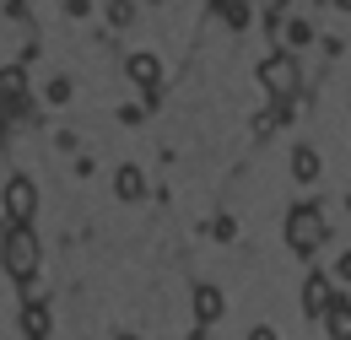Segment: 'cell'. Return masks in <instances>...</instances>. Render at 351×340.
Wrapping results in <instances>:
<instances>
[{
  "instance_id": "1",
  "label": "cell",
  "mask_w": 351,
  "mask_h": 340,
  "mask_svg": "<svg viewBox=\"0 0 351 340\" xmlns=\"http://www.w3.org/2000/svg\"><path fill=\"white\" fill-rule=\"evenodd\" d=\"M38 238H33V227H5V238H0V265L11 270V281H33V270H38Z\"/></svg>"
},
{
  "instance_id": "2",
  "label": "cell",
  "mask_w": 351,
  "mask_h": 340,
  "mask_svg": "<svg viewBox=\"0 0 351 340\" xmlns=\"http://www.w3.org/2000/svg\"><path fill=\"white\" fill-rule=\"evenodd\" d=\"M287 243L298 254H313L324 243V211L319 206H292V216H287Z\"/></svg>"
},
{
  "instance_id": "3",
  "label": "cell",
  "mask_w": 351,
  "mask_h": 340,
  "mask_svg": "<svg viewBox=\"0 0 351 340\" xmlns=\"http://www.w3.org/2000/svg\"><path fill=\"white\" fill-rule=\"evenodd\" d=\"M260 86L276 103H292V97H298V60H292V54H270L260 65Z\"/></svg>"
},
{
  "instance_id": "4",
  "label": "cell",
  "mask_w": 351,
  "mask_h": 340,
  "mask_svg": "<svg viewBox=\"0 0 351 340\" xmlns=\"http://www.w3.org/2000/svg\"><path fill=\"white\" fill-rule=\"evenodd\" d=\"M5 216L16 221V227H27L33 221V211H38V189H33V178H5Z\"/></svg>"
},
{
  "instance_id": "5",
  "label": "cell",
  "mask_w": 351,
  "mask_h": 340,
  "mask_svg": "<svg viewBox=\"0 0 351 340\" xmlns=\"http://www.w3.org/2000/svg\"><path fill=\"white\" fill-rule=\"evenodd\" d=\"M303 308H308V313H319V319H324V313L335 308V292H330V276H308V281H303Z\"/></svg>"
},
{
  "instance_id": "6",
  "label": "cell",
  "mask_w": 351,
  "mask_h": 340,
  "mask_svg": "<svg viewBox=\"0 0 351 340\" xmlns=\"http://www.w3.org/2000/svg\"><path fill=\"white\" fill-rule=\"evenodd\" d=\"M125 76H130L135 86H146V92H152L157 76H162V65H157V54H130V60H125Z\"/></svg>"
},
{
  "instance_id": "7",
  "label": "cell",
  "mask_w": 351,
  "mask_h": 340,
  "mask_svg": "<svg viewBox=\"0 0 351 340\" xmlns=\"http://www.w3.org/2000/svg\"><path fill=\"white\" fill-rule=\"evenodd\" d=\"M221 313H227V298H221V287H200V292H195V319H200V324H217Z\"/></svg>"
},
{
  "instance_id": "8",
  "label": "cell",
  "mask_w": 351,
  "mask_h": 340,
  "mask_svg": "<svg viewBox=\"0 0 351 340\" xmlns=\"http://www.w3.org/2000/svg\"><path fill=\"white\" fill-rule=\"evenodd\" d=\"M114 195H119V200H141V195H146V178H141L135 162H125V168L114 173Z\"/></svg>"
},
{
  "instance_id": "9",
  "label": "cell",
  "mask_w": 351,
  "mask_h": 340,
  "mask_svg": "<svg viewBox=\"0 0 351 340\" xmlns=\"http://www.w3.org/2000/svg\"><path fill=\"white\" fill-rule=\"evenodd\" d=\"M324 330H330V340H351V302L335 298V308L324 313Z\"/></svg>"
},
{
  "instance_id": "10",
  "label": "cell",
  "mask_w": 351,
  "mask_h": 340,
  "mask_svg": "<svg viewBox=\"0 0 351 340\" xmlns=\"http://www.w3.org/2000/svg\"><path fill=\"white\" fill-rule=\"evenodd\" d=\"M292 178H298V184H313V178H319V151H313V146H298V151H292Z\"/></svg>"
},
{
  "instance_id": "11",
  "label": "cell",
  "mask_w": 351,
  "mask_h": 340,
  "mask_svg": "<svg viewBox=\"0 0 351 340\" xmlns=\"http://www.w3.org/2000/svg\"><path fill=\"white\" fill-rule=\"evenodd\" d=\"M22 92H27V76H22V65H5V71H0V97H11V103L22 108Z\"/></svg>"
},
{
  "instance_id": "12",
  "label": "cell",
  "mask_w": 351,
  "mask_h": 340,
  "mask_svg": "<svg viewBox=\"0 0 351 340\" xmlns=\"http://www.w3.org/2000/svg\"><path fill=\"white\" fill-rule=\"evenodd\" d=\"M22 330H27V340H44V335H49V313H44V302H27V308H22Z\"/></svg>"
},
{
  "instance_id": "13",
  "label": "cell",
  "mask_w": 351,
  "mask_h": 340,
  "mask_svg": "<svg viewBox=\"0 0 351 340\" xmlns=\"http://www.w3.org/2000/svg\"><path fill=\"white\" fill-rule=\"evenodd\" d=\"M221 16H227V27H249V0H227Z\"/></svg>"
},
{
  "instance_id": "14",
  "label": "cell",
  "mask_w": 351,
  "mask_h": 340,
  "mask_svg": "<svg viewBox=\"0 0 351 340\" xmlns=\"http://www.w3.org/2000/svg\"><path fill=\"white\" fill-rule=\"evenodd\" d=\"M108 22H114V27H130V22H135V5H130V0H114V5H108Z\"/></svg>"
},
{
  "instance_id": "15",
  "label": "cell",
  "mask_w": 351,
  "mask_h": 340,
  "mask_svg": "<svg viewBox=\"0 0 351 340\" xmlns=\"http://www.w3.org/2000/svg\"><path fill=\"white\" fill-rule=\"evenodd\" d=\"M308 38H313L308 22H287V43H308Z\"/></svg>"
},
{
  "instance_id": "16",
  "label": "cell",
  "mask_w": 351,
  "mask_h": 340,
  "mask_svg": "<svg viewBox=\"0 0 351 340\" xmlns=\"http://www.w3.org/2000/svg\"><path fill=\"white\" fill-rule=\"evenodd\" d=\"M65 97H71V82H65V76H54V82H49V103H65Z\"/></svg>"
},
{
  "instance_id": "17",
  "label": "cell",
  "mask_w": 351,
  "mask_h": 340,
  "mask_svg": "<svg viewBox=\"0 0 351 340\" xmlns=\"http://www.w3.org/2000/svg\"><path fill=\"white\" fill-rule=\"evenodd\" d=\"M211 232H217L221 243H227V238H232V232H238V227H232V216H217V221H211Z\"/></svg>"
},
{
  "instance_id": "18",
  "label": "cell",
  "mask_w": 351,
  "mask_h": 340,
  "mask_svg": "<svg viewBox=\"0 0 351 340\" xmlns=\"http://www.w3.org/2000/svg\"><path fill=\"white\" fill-rule=\"evenodd\" d=\"M335 276H341V281H351V249H346L341 259H335Z\"/></svg>"
},
{
  "instance_id": "19",
  "label": "cell",
  "mask_w": 351,
  "mask_h": 340,
  "mask_svg": "<svg viewBox=\"0 0 351 340\" xmlns=\"http://www.w3.org/2000/svg\"><path fill=\"white\" fill-rule=\"evenodd\" d=\"M249 340H276V335H270V330H254V335H249Z\"/></svg>"
},
{
  "instance_id": "20",
  "label": "cell",
  "mask_w": 351,
  "mask_h": 340,
  "mask_svg": "<svg viewBox=\"0 0 351 340\" xmlns=\"http://www.w3.org/2000/svg\"><path fill=\"white\" fill-rule=\"evenodd\" d=\"M335 5H341V11H351V0H335Z\"/></svg>"
},
{
  "instance_id": "21",
  "label": "cell",
  "mask_w": 351,
  "mask_h": 340,
  "mask_svg": "<svg viewBox=\"0 0 351 340\" xmlns=\"http://www.w3.org/2000/svg\"><path fill=\"white\" fill-rule=\"evenodd\" d=\"M119 340H141V335H119Z\"/></svg>"
},
{
  "instance_id": "22",
  "label": "cell",
  "mask_w": 351,
  "mask_h": 340,
  "mask_svg": "<svg viewBox=\"0 0 351 340\" xmlns=\"http://www.w3.org/2000/svg\"><path fill=\"white\" fill-rule=\"evenodd\" d=\"M217 5H227V0H217Z\"/></svg>"
}]
</instances>
